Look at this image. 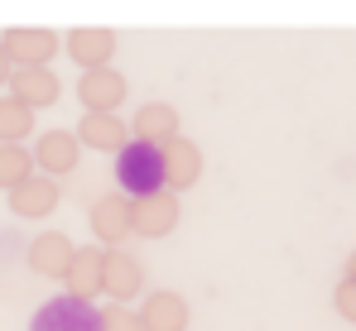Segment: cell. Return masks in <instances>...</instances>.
<instances>
[{
  "mask_svg": "<svg viewBox=\"0 0 356 331\" xmlns=\"http://www.w3.org/2000/svg\"><path fill=\"white\" fill-rule=\"evenodd\" d=\"M5 53L15 67H49V58L58 53V34L54 29H39V24H15L0 34Z\"/></svg>",
  "mask_w": 356,
  "mask_h": 331,
  "instance_id": "277c9868",
  "label": "cell"
},
{
  "mask_svg": "<svg viewBox=\"0 0 356 331\" xmlns=\"http://www.w3.org/2000/svg\"><path fill=\"white\" fill-rule=\"evenodd\" d=\"M116 183H120V192H125L130 202H140V197H154V192H169L164 149L130 139V144H125V149L116 154Z\"/></svg>",
  "mask_w": 356,
  "mask_h": 331,
  "instance_id": "6da1fadb",
  "label": "cell"
},
{
  "mask_svg": "<svg viewBox=\"0 0 356 331\" xmlns=\"http://www.w3.org/2000/svg\"><path fill=\"white\" fill-rule=\"evenodd\" d=\"M130 139L140 144H154V149H169L178 139V110L169 101H145L130 120Z\"/></svg>",
  "mask_w": 356,
  "mask_h": 331,
  "instance_id": "30bf717a",
  "label": "cell"
},
{
  "mask_svg": "<svg viewBox=\"0 0 356 331\" xmlns=\"http://www.w3.org/2000/svg\"><path fill=\"white\" fill-rule=\"evenodd\" d=\"M77 154H82V139L77 130H44L34 139V164L44 168V178H63L77 168Z\"/></svg>",
  "mask_w": 356,
  "mask_h": 331,
  "instance_id": "9c48e42d",
  "label": "cell"
},
{
  "mask_svg": "<svg viewBox=\"0 0 356 331\" xmlns=\"http://www.w3.org/2000/svg\"><path fill=\"white\" fill-rule=\"evenodd\" d=\"M77 101L87 106V115H116V106L125 101V77L116 67H97L77 77Z\"/></svg>",
  "mask_w": 356,
  "mask_h": 331,
  "instance_id": "5b68a950",
  "label": "cell"
},
{
  "mask_svg": "<svg viewBox=\"0 0 356 331\" xmlns=\"http://www.w3.org/2000/svg\"><path fill=\"white\" fill-rule=\"evenodd\" d=\"M67 58H72L82 72L111 67V58H116V34L102 29V24H82V29L67 34Z\"/></svg>",
  "mask_w": 356,
  "mask_h": 331,
  "instance_id": "ba28073f",
  "label": "cell"
},
{
  "mask_svg": "<svg viewBox=\"0 0 356 331\" xmlns=\"http://www.w3.org/2000/svg\"><path fill=\"white\" fill-rule=\"evenodd\" d=\"M72 260H77V245L63 230H39L34 245H29V269L39 278H67Z\"/></svg>",
  "mask_w": 356,
  "mask_h": 331,
  "instance_id": "52a82bcc",
  "label": "cell"
},
{
  "mask_svg": "<svg viewBox=\"0 0 356 331\" xmlns=\"http://www.w3.org/2000/svg\"><path fill=\"white\" fill-rule=\"evenodd\" d=\"M102 331H145V322H140V307H125V303L102 307Z\"/></svg>",
  "mask_w": 356,
  "mask_h": 331,
  "instance_id": "ffe728a7",
  "label": "cell"
},
{
  "mask_svg": "<svg viewBox=\"0 0 356 331\" xmlns=\"http://www.w3.org/2000/svg\"><path fill=\"white\" fill-rule=\"evenodd\" d=\"M34 135V110L15 96H0V144H24Z\"/></svg>",
  "mask_w": 356,
  "mask_h": 331,
  "instance_id": "ac0fdd59",
  "label": "cell"
},
{
  "mask_svg": "<svg viewBox=\"0 0 356 331\" xmlns=\"http://www.w3.org/2000/svg\"><path fill=\"white\" fill-rule=\"evenodd\" d=\"M29 178H34V149H24V144H0V187L15 192V187H24Z\"/></svg>",
  "mask_w": 356,
  "mask_h": 331,
  "instance_id": "d6986e66",
  "label": "cell"
},
{
  "mask_svg": "<svg viewBox=\"0 0 356 331\" xmlns=\"http://www.w3.org/2000/svg\"><path fill=\"white\" fill-rule=\"evenodd\" d=\"M92 230L102 240V250H120L125 235H135V202L125 192H106L92 202Z\"/></svg>",
  "mask_w": 356,
  "mask_h": 331,
  "instance_id": "3957f363",
  "label": "cell"
},
{
  "mask_svg": "<svg viewBox=\"0 0 356 331\" xmlns=\"http://www.w3.org/2000/svg\"><path fill=\"white\" fill-rule=\"evenodd\" d=\"M164 173H169V192L193 187V183L202 178V149H197L193 139H183V135H178L174 144L164 149Z\"/></svg>",
  "mask_w": 356,
  "mask_h": 331,
  "instance_id": "e0dca14e",
  "label": "cell"
},
{
  "mask_svg": "<svg viewBox=\"0 0 356 331\" xmlns=\"http://www.w3.org/2000/svg\"><path fill=\"white\" fill-rule=\"evenodd\" d=\"M140 322L145 331H188V298L174 288H154L140 303Z\"/></svg>",
  "mask_w": 356,
  "mask_h": 331,
  "instance_id": "7c38bea8",
  "label": "cell"
},
{
  "mask_svg": "<svg viewBox=\"0 0 356 331\" xmlns=\"http://www.w3.org/2000/svg\"><path fill=\"white\" fill-rule=\"evenodd\" d=\"M332 307H337V317H342V322H352V327H356V283H352V278H342V283H337Z\"/></svg>",
  "mask_w": 356,
  "mask_h": 331,
  "instance_id": "44dd1931",
  "label": "cell"
},
{
  "mask_svg": "<svg viewBox=\"0 0 356 331\" xmlns=\"http://www.w3.org/2000/svg\"><path fill=\"white\" fill-rule=\"evenodd\" d=\"M54 207H58V183L44 178V173H34L24 187L10 192V212L19 221H44V217H54Z\"/></svg>",
  "mask_w": 356,
  "mask_h": 331,
  "instance_id": "5bb4252c",
  "label": "cell"
},
{
  "mask_svg": "<svg viewBox=\"0 0 356 331\" xmlns=\"http://www.w3.org/2000/svg\"><path fill=\"white\" fill-rule=\"evenodd\" d=\"M178 192H154V197H140L135 202V235H149V240H164L178 230Z\"/></svg>",
  "mask_w": 356,
  "mask_h": 331,
  "instance_id": "8fae6325",
  "label": "cell"
},
{
  "mask_svg": "<svg viewBox=\"0 0 356 331\" xmlns=\"http://www.w3.org/2000/svg\"><path fill=\"white\" fill-rule=\"evenodd\" d=\"M77 139H82L87 149L120 154V149L130 144V130H125V120H120V115H82V125H77Z\"/></svg>",
  "mask_w": 356,
  "mask_h": 331,
  "instance_id": "2e32d148",
  "label": "cell"
},
{
  "mask_svg": "<svg viewBox=\"0 0 356 331\" xmlns=\"http://www.w3.org/2000/svg\"><path fill=\"white\" fill-rule=\"evenodd\" d=\"M58 77H54V67H15V77H10V96L15 101H24L29 110H44L58 101Z\"/></svg>",
  "mask_w": 356,
  "mask_h": 331,
  "instance_id": "4fadbf2b",
  "label": "cell"
},
{
  "mask_svg": "<svg viewBox=\"0 0 356 331\" xmlns=\"http://www.w3.org/2000/svg\"><path fill=\"white\" fill-rule=\"evenodd\" d=\"M347 278H352V283H356V250H352V255H347Z\"/></svg>",
  "mask_w": 356,
  "mask_h": 331,
  "instance_id": "603a6c76",
  "label": "cell"
},
{
  "mask_svg": "<svg viewBox=\"0 0 356 331\" xmlns=\"http://www.w3.org/2000/svg\"><path fill=\"white\" fill-rule=\"evenodd\" d=\"M10 77H15V62H10L5 44H0V87H10Z\"/></svg>",
  "mask_w": 356,
  "mask_h": 331,
  "instance_id": "7402d4cb",
  "label": "cell"
},
{
  "mask_svg": "<svg viewBox=\"0 0 356 331\" xmlns=\"http://www.w3.org/2000/svg\"><path fill=\"white\" fill-rule=\"evenodd\" d=\"M29 331H102V307H92L72 293H58L34 312Z\"/></svg>",
  "mask_w": 356,
  "mask_h": 331,
  "instance_id": "7a4b0ae2",
  "label": "cell"
},
{
  "mask_svg": "<svg viewBox=\"0 0 356 331\" xmlns=\"http://www.w3.org/2000/svg\"><path fill=\"white\" fill-rule=\"evenodd\" d=\"M145 288V264L130 250H106V298L111 303H130Z\"/></svg>",
  "mask_w": 356,
  "mask_h": 331,
  "instance_id": "9a60e30c",
  "label": "cell"
},
{
  "mask_svg": "<svg viewBox=\"0 0 356 331\" xmlns=\"http://www.w3.org/2000/svg\"><path fill=\"white\" fill-rule=\"evenodd\" d=\"M63 293H72V298H82V303H92L97 293H106V250H102V245H82V250H77L72 269L63 278Z\"/></svg>",
  "mask_w": 356,
  "mask_h": 331,
  "instance_id": "8992f818",
  "label": "cell"
}]
</instances>
